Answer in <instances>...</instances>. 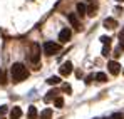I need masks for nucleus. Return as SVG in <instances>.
Segmentation results:
<instances>
[{"label": "nucleus", "mask_w": 124, "mask_h": 119, "mask_svg": "<svg viewBox=\"0 0 124 119\" xmlns=\"http://www.w3.org/2000/svg\"><path fill=\"white\" fill-rule=\"evenodd\" d=\"M10 76H12V82L14 84H19V82L27 79L29 71H27V67L22 62H14L12 67H10Z\"/></svg>", "instance_id": "obj_1"}, {"label": "nucleus", "mask_w": 124, "mask_h": 119, "mask_svg": "<svg viewBox=\"0 0 124 119\" xmlns=\"http://www.w3.org/2000/svg\"><path fill=\"white\" fill-rule=\"evenodd\" d=\"M61 50V45L55 44V42H45L44 44V54L45 56H54L55 52Z\"/></svg>", "instance_id": "obj_2"}, {"label": "nucleus", "mask_w": 124, "mask_h": 119, "mask_svg": "<svg viewBox=\"0 0 124 119\" xmlns=\"http://www.w3.org/2000/svg\"><path fill=\"white\" fill-rule=\"evenodd\" d=\"M39 60H40V45H39V44H32L30 62H32V64H39Z\"/></svg>", "instance_id": "obj_3"}, {"label": "nucleus", "mask_w": 124, "mask_h": 119, "mask_svg": "<svg viewBox=\"0 0 124 119\" xmlns=\"http://www.w3.org/2000/svg\"><path fill=\"white\" fill-rule=\"evenodd\" d=\"M59 71H61V76L67 77V76H70V74H72L74 65H72V62H70V60H67V62H64L61 67H59Z\"/></svg>", "instance_id": "obj_4"}, {"label": "nucleus", "mask_w": 124, "mask_h": 119, "mask_svg": "<svg viewBox=\"0 0 124 119\" xmlns=\"http://www.w3.org/2000/svg\"><path fill=\"white\" fill-rule=\"evenodd\" d=\"M107 69H109V72H111L112 76H117V74L121 72V65H119L116 60H111V62L107 64Z\"/></svg>", "instance_id": "obj_5"}, {"label": "nucleus", "mask_w": 124, "mask_h": 119, "mask_svg": "<svg viewBox=\"0 0 124 119\" xmlns=\"http://www.w3.org/2000/svg\"><path fill=\"white\" fill-rule=\"evenodd\" d=\"M67 20L70 22V25H72L76 30H81V22H79V19H77L76 14H67Z\"/></svg>", "instance_id": "obj_6"}, {"label": "nucleus", "mask_w": 124, "mask_h": 119, "mask_svg": "<svg viewBox=\"0 0 124 119\" xmlns=\"http://www.w3.org/2000/svg\"><path fill=\"white\" fill-rule=\"evenodd\" d=\"M70 35H72V32H70L69 29H62V30H61V34H59V40H61L62 44H65L67 40L70 39Z\"/></svg>", "instance_id": "obj_7"}, {"label": "nucleus", "mask_w": 124, "mask_h": 119, "mask_svg": "<svg viewBox=\"0 0 124 119\" xmlns=\"http://www.w3.org/2000/svg\"><path fill=\"white\" fill-rule=\"evenodd\" d=\"M104 27H106V29H109V30H112V29H116V27H117V22L112 19V17H107V19L104 20Z\"/></svg>", "instance_id": "obj_8"}, {"label": "nucleus", "mask_w": 124, "mask_h": 119, "mask_svg": "<svg viewBox=\"0 0 124 119\" xmlns=\"http://www.w3.org/2000/svg\"><path fill=\"white\" fill-rule=\"evenodd\" d=\"M22 118V109L20 107H14L10 111V119H20Z\"/></svg>", "instance_id": "obj_9"}, {"label": "nucleus", "mask_w": 124, "mask_h": 119, "mask_svg": "<svg viewBox=\"0 0 124 119\" xmlns=\"http://www.w3.org/2000/svg\"><path fill=\"white\" fill-rule=\"evenodd\" d=\"M76 10H77V15H81V17H82V15H85V12H87V7H85L84 3L79 2V3L76 5Z\"/></svg>", "instance_id": "obj_10"}, {"label": "nucleus", "mask_w": 124, "mask_h": 119, "mask_svg": "<svg viewBox=\"0 0 124 119\" xmlns=\"http://www.w3.org/2000/svg\"><path fill=\"white\" fill-rule=\"evenodd\" d=\"M39 112H37V107L35 106H30L29 107V119H37Z\"/></svg>", "instance_id": "obj_11"}, {"label": "nucleus", "mask_w": 124, "mask_h": 119, "mask_svg": "<svg viewBox=\"0 0 124 119\" xmlns=\"http://www.w3.org/2000/svg\"><path fill=\"white\" fill-rule=\"evenodd\" d=\"M40 119H52V109H44L40 112Z\"/></svg>", "instance_id": "obj_12"}, {"label": "nucleus", "mask_w": 124, "mask_h": 119, "mask_svg": "<svg viewBox=\"0 0 124 119\" xmlns=\"http://www.w3.org/2000/svg\"><path fill=\"white\" fill-rule=\"evenodd\" d=\"M47 84H49V86H57V84H61V77L52 76V77H49V79H47Z\"/></svg>", "instance_id": "obj_13"}, {"label": "nucleus", "mask_w": 124, "mask_h": 119, "mask_svg": "<svg viewBox=\"0 0 124 119\" xmlns=\"http://www.w3.org/2000/svg\"><path fill=\"white\" fill-rule=\"evenodd\" d=\"M96 10H97V5H96V3H92V5H89V7H87V12H85V14H87V15H91V17H94V15H96Z\"/></svg>", "instance_id": "obj_14"}, {"label": "nucleus", "mask_w": 124, "mask_h": 119, "mask_svg": "<svg viewBox=\"0 0 124 119\" xmlns=\"http://www.w3.org/2000/svg\"><path fill=\"white\" fill-rule=\"evenodd\" d=\"M55 94H57L55 91H49V92H47V96L44 97V101H45V102H50L52 99H55Z\"/></svg>", "instance_id": "obj_15"}, {"label": "nucleus", "mask_w": 124, "mask_h": 119, "mask_svg": "<svg viewBox=\"0 0 124 119\" xmlns=\"http://www.w3.org/2000/svg\"><path fill=\"white\" fill-rule=\"evenodd\" d=\"M96 80H97V82H106V80H107V76H106L104 72H97V74H96Z\"/></svg>", "instance_id": "obj_16"}, {"label": "nucleus", "mask_w": 124, "mask_h": 119, "mask_svg": "<svg viewBox=\"0 0 124 119\" xmlns=\"http://www.w3.org/2000/svg\"><path fill=\"white\" fill-rule=\"evenodd\" d=\"M54 106H55V107H62V106H64V99H62L61 96H57V97L54 99Z\"/></svg>", "instance_id": "obj_17"}, {"label": "nucleus", "mask_w": 124, "mask_h": 119, "mask_svg": "<svg viewBox=\"0 0 124 119\" xmlns=\"http://www.w3.org/2000/svg\"><path fill=\"white\" fill-rule=\"evenodd\" d=\"M62 91L67 92V94H72V87H70V84H62Z\"/></svg>", "instance_id": "obj_18"}, {"label": "nucleus", "mask_w": 124, "mask_h": 119, "mask_svg": "<svg viewBox=\"0 0 124 119\" xmlns=\"http://www.w3.org/2000/svg\"><path fill=\"white\" fill-rule=\"evenodd\" d=\"M101 42H102L104 45H109V44H111V37H107V35H102V37H101Z\"/></svg>", "instance_id": "obj_19"}, {"label": "nucleus", "mask_w": 124, "mask_h": 119, "mask_svg": "<svg viewBox=\"0 0 124 119\" xmlns=\"http://www.w3.org/2000/svg\"><path fill=\"white\" fill-rule=\"evenodd\" d=\"M109 52H111V47H109V45H104V47H102V56H104V57H107Z\"/></svg>", "instance_id": "obj_20"}, {"label": "nucleus", "mask_w": 124, "mask_h": 119, "mask_svg": "<svg viewBox=\"0 0 124 119\" xmlns=\"http://www.w3.org/2000/svg\"><path fill=\"white\" fill-rule=\"evenodd\" d=\"M7 111H8V107H7V106H0V116H3Z\"/></svg>", "instance_id": "obj_21"}, {"label": "nucleus", "mask_w": 124, "mask_h": 119, "mask_svg": "<svg viewBox=\"0 0 124 119\" xmlns=\"http://www.w3.org/2000/svg\"><path fill=\"white\" fill-rule=\"evenodd\" d=\"M111 119H123V114H121V112H116V114L111 116Z\"/></svg>", "instance_id": "obj_22"}, {"label": "nucleus", "mask_w": 124, "mask_h": 119, "mask_svg": "<svg viewBox=\"0 0 124 119\" xmlns=\"http://www.w3.org/2000/svg\"><path fill=\"white\" fill-rule=\"evenodd\" d=\"M92 79H94V76H87V77H85V84H91Z\"/></svg>", "instance_id": "obj_23"}, {"label": "nucleus", "mask_w": 124, "mask_h": 119, "mask_svg": "<svg viewBox=\"0 0 124 119\" xmlns=\"http://www.w3.org/2000/svg\"><path fill=\"white\" fill-rule=\"evenodd\" d=\"M119 40H121V42H124V29L119 32Z\"/></svg>", "instance_id": "obj_24"}, {"label": "nucleus", "mask_w": 124, "mask_h": 119, "mask_svg": "<svg viewBox=\"0 0 124 119\" xmlns=\"http://www.w3.org/2000/svg\"><path fill=\"white\" fill-rule=\"evenodd\" d=\"M0 77H2V69H0Z\"/></svg>", "instance_id": "obj_25"}, {"label": "nucleus", "mask_w": 124, "mask_h": 119, "mask_svg": "<svg viewBox=\"0 0 124 119\" xmlns=\"http://www.w3.org/2000/svg\"><path fill=\"white\" fill-rule=\"evenodd\" d=\"M116 2H123V0H116Z\"/></svg>", "instance_id": "obj_26"}, {"label": "nucleus", "mask_w": 124, "mask_h": 119, "mask_svg": "<svg viewBox=\"0 0 124 119\" xmlns=\"http://www.w3.org/2000/svg\"><path fill=\"white\" fill-rule=\"evenodd\" d=\"M0 119H3V118H2V116H0Z\"/></svg>", "instance_id": "obj_27"}, {"label": "nucleus", "mask_w": 124, "mask_h": 119, "mask_svg": "<svg viewBox=\"0 0 124 119\" xmlns=\"http://www.w3.org/2000/svg\"><path fill=\"white\" fill-rule=\"evenodd\" d=\"M87 2H91V0H87Z\"/></svg>", "instance_id": "obj_28"}, {"label": "nucleus", "mask_w": 124, "mask_h": 119, "mask_svg": "<svg viewBox=\"0 0 124 119\" xmlns=\"http://www.w3.org/2000/svg\"><path fill=\"white\" fill-rule=\"evenodd\" d=\"M123 72H124V71H123Z\"/></svg>", "instance_id": "obj_29"}]
</instances>
